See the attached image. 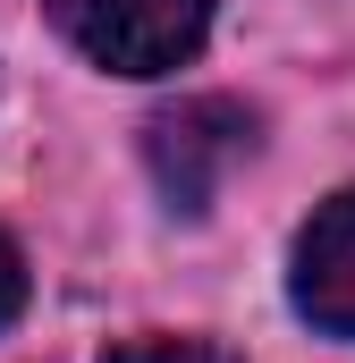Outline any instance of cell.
<instances>
[{
	"instance_id": "cell-1",
	"label": "cell",
	"mask_w": 355,
	"mask_h": 363,
	"mask_svg": "<svg viewBox=\"0 0 355 363\" xmlns=\"http://www.w3.org/2000/svg\"><path fill=\"white\" fill-rule=\"evenodd\" d=\"M43 9L110 77H170L212 34V0H43Z\"/></svg>"
},
{
	"instance_id": "cell-2",
	"label": "cell",
	"mask_w": 355,
	"mask_h": 363,
	"mask_svg": "<svg viewBox=\"0 0 355 363\" xmlns=\"http://www.w3.org/2000/svg\"><path fill=\"white\" fill-rule=\"evenodd\" d=\"M246 152H254V118L237 101H212V93L203 101H178V110H161L144 127V161H153L161 194H170V211H212L220 178Z\"/></svg>"
},
{
	"instance_id": "cell-3",
	"label": "cell",
	"mask_w": 355,
	"mask_h": 363,
	"mask_svg": "<svg viewBox=\"0 0 355 363\" xmlns=\"http://www.w3.org/2000/svg\"><path fill=\"white\" fill-rule=\"evenodd\" d=\"M288 296L322 338H355V186L305 220L296 262H288Z\"/></svg>"
},
{
	"instance_id": "cell-4",
	"label": "cell",
	"mask_w": 355,
	"mask_h": 363,
	"mask_svg": "<svg viewBox=\"0 0 355 363\" xmlns=\"http://www.w3.org/2000/svg\"><path fill=\"white\" fill-rule=\"evenodd\" d=\"M102 363H237V355L212 347V338H127V347H110Z\"/></svg>"
},
{
	"instance_id": "cell-5",
	"label": "cell",
	"mask_w": 355,
	"mask_h": 363,
	"mask_svg": "<svg viewBox=\"0 0 355 363\" xmlns=\"http://www.w3.org/2000/svg\"><path fill=\"white\" fill-rule=\"evenodd\" d=\"M17 313H26V254L0 237V330H9Z\"/></svg>"
}]
</instances>
